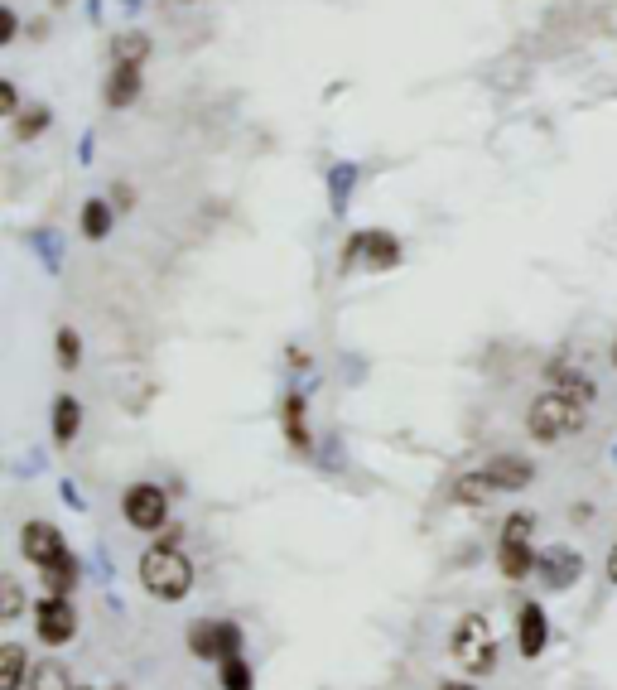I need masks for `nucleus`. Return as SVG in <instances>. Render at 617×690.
<instances>
[{
	"label": "nucleus",
	"instance_id": "f257e3e1",
	"mask_svg": "<svg viewBox=\"0 0 617 690\" xmlns=\"http://www.w3.org/2000/svg\"><path fill=\"white\" fill-rule=\"evenodd\" d=\"M140 584L155 594V599H164V604H179L188 589H193V565L184 560V551L179 546H150V551L140 555Z\"/></svg>",
	"mask_w": 617,
	"mask_h": 690
},
{
	"label": "nucleus",
	"instance_id": "f03ea898",
	"mask_svg": "<svg viewBox=\"0 0 617 690\" xmlns=\"http://www.w3.org/2000/svg\"><path fill=\"white\" fill-rule=\"evenodd\" d=\"M526 425H531V435L545 444L564 440V435H579V430H584V401H574V396H564V391H545V396L531 401Z\"/></svg>",
	"mask_w": 617,
	"mask_h": 690
},
{
	"label": "nucleus",
	"instance_id": "7ed1b4c3",
	"mask_svg": "<svg viewBox=\"0 0 617 690\" xmlns=\"http://www.w3.org/2000/svg\"><path fill=\"white\" fill-rule=\"evenodd\" d=\"M449 647L463 662V671H473V676H487L497 666V637H492V623H487L483 613H463L454 637H449Z\"/></svg>",
	"mask_w": 617,
	"mask_h": 690
},
{
	"label": "nucleus",
	"instance_id": "20e7f679",
	"mask_svg": "<svg viewBox=\"0 0 617 690\" xmlns=\"http://www.w3.org/2000/svg\"><path fill=\"white\" fill-rule=\"evenodd\" d=\"M497 565H502V575H507V580H526V575L540 565L536 546H531V517H526V512H516V517L507 522V531H502Z\"/></svg>",
	"mask_w": 617,
	"mask_h": 690
},
{
	"label": "nucleus",
	"instance_id": "39448f33",
	"mask_svg": "<svg viewBox=\"0 0 617 690\" xmlns=\"http://www.w3.org/2000/svg\"><path fill=\"white\" fill-rule=\"evenodd\" d=\"M188 652L203 657V662L237 657V652H242V628H237V623H222V618H203V623L188 628Z\"/></svg>",
	"mask_w": 617,
	"mask_h": 690
},
{
	"label": "nucleus",
	"instance_id": "423d86ee",
	"mask_svg": "<svg viewBox=\"0 0 617 690\" xmlns=\"http://www.w3.org/2000/svg\"><path fill=\"white\" fill-rule=\"evenodd\" d=\"M34 628H39V642L49 647H63L78 637V608L68 604V594H49L34 604Z\"/></svg>",
	"mask_w": 617,
	"mask_h": 690
},
{
	"label": "nucleus",
	"instance_id": "0eeeda50",
	"mask_svg": "<svg viewBox=\"0 0 617 690\" xmlns=\"http://www.w3.org/2000/svg\"><path fill=\"white\" fill-rule=\"evenodd\" d=\"M121 512H126V522H131L135 531H160V526L169 522V497H164L155 483H135V488H126V497H121Z\"/></svg>",
	"mask_w": 617,
	"mask_h": 690
},
{
	"label": "nucleus",
	"instance_id": "6e6552de",
	"mask_svg": "<svg viewBox=\"0 0 617 690\" xmlns=\"http://www.w3.org/2000/svg\"><path fill=\"white\" fill-rule=\"evenodd\" d=\"M20 546H25V555L39 565V570H49V565H58L68 551V541H63V531H58L54 522H25V531H20Z\"/></svg>",
	"mask_w": 617,
	"mask_h": 690
},
{
	"label": "nucleus",
	"instance_id": "1a4fd4ad",
	"mask_svg": "<svg viewBox=\"0 0 617 690\" xmlns=\"http://www.w3.org/2000/svg\"><path fill=\"white\" fill-rule=\"evenodd\" d=\"M357 256H367V266H372V271H386V266H396V261H401V247H396L386 232H357V242L343 251V266H352Z\"/></svg>",
	"mask_w": 617,
	"mask_h": 690
},
{
	"label": "nucleus",
	"instance_id": "9d476101",
	"mask_svg": "<svg viewBox=\"0 0 617 690\" xmlns=\"http://www.w3.org/2000/svg\"><path fill=\"white\" fill-rule=\"evenodd\" d=\"M516 642H521V657H540L545 642H550V618L540 604H526L516 618Z\"/></svg>",
	"mask_w": 617,
	"mask_h": 690
},
{
	"label": "nucleus",
	"instance_id": "9b49d317",
	"mask_svg": "<svg viewBox=\"0 0 617 690\" xmlns=\"http://www.w3.org/2000/svg\"><path fill=\"white\" fill-rule=\"evenodd\" d=\"M545 580L555 584V589H564V584H574L579 575H584V555H574V551H564V546H555V551H545L540 555V565H536Z\"/></svg>",
	"mask_w": 617,
	"mask_h": 690
},
{
	"label": "nucleus",
	"instance_id": "f8f14e48",
	"mask_svg": "<svg viewBox=\"0 0 617 690\" xmlns=\"http://www.w3.org/2000/svg\"><path fill=\"white\" fill-rule=\"evenodd\" d=\"M487 473H492V483L502 488V493H521L536 473H531V464L521 459V454H502V459H492L487 464Z\"/></svg>",
	"mask_w": 617,
	"mask_h": 690
},
{
	"label": "nucleus",
	"instance_id": "ddd939ff",
	"mask_svg": "<svg viewBox=\"0 0 617 690\" xmlns=\"http://www.w3.org/2000/svg\"><path fill=\"white\" fill-rule=\"evenodd\" d=\"M135 97H140V68L116 63L111 78H107V107H131Z\"/></svg>",
	"mask_w": 617,
	"mask_h": 690
},
{
	"label": "nucleus",
	"instance_id": "4468645a",
	"mask_svg": "<svg viewBox=\"0 0 617 690\" xmlns=\"http://www.w3.org/2000/svg\"><path fill=\"white\" fill-rule=\"evenodd\" d=\"M25 671H29V657L20 642H5L0 647V690H25Z\"/></svg>",
	"mask_w": 617,
	"mask_h": 690
},
{
	"label": "nucleus",
	"instance_id": "2eb2a0df",
	"mask_svg": "<svg viewBox=\"0 0 617 690\" xmlns=\"http://www.w3.org/2000/svg\"><path fill=\"white\" fill-rule=\"evenodd\" d=\"M82 430V406L78 396H58L54 401V440L58 444H73Z\"/></svg>",
	"mask_w": 617,
	"mask_h": 690
},
{
	"label": "nucleus",
	"instance_id": "dca6fc26",
	"mask_svg": "<svg viewBox=\"0 0 617 690\" xmlns=\"http://www.w3.org/2000/svg\"><path fill=\"white\" fill-rule=\"evenodd\" d=\"M44 575V584H49V594H73L78 589V555H63L58 565H49V570H39Z\"/></svg>",
	"mask_w": 617,
	"mask_h": 690
},
{
	"label": "nucleus",
	"instance_id": "f3484780",
	"mask_svg": "<svg viewBox=\"0 0 617 690\" xmlns=\"http://www.w3.org/2000/svg\"><path fill=\"white\" fill-rule=\"evenodd\" d=\"M285 435H290L295 449H309V420H304V396L299 391L285 396Z\"/></svg>",
	"mask_w": 617,
	"mask_h": 690
},
{
	"label": "nucleus",
	"instance_id": "a211bd4d",
	"mask_svg": "<svg viewBox=\"0 0 617 690\" xmlns=\"http://www.w3.org/2000/svg\"><path fill=\"white\" fill-rule=\"evenodd\" d=\"M492 493H497V483H492V473H487V469L483 473H468V478L454 488V497L463 502V507H483Z\"/></svg>",
	"mask_w": 617,
	"mask_h": 690
},
{
	"label": "nucleus",
	"instance_id": "6ab92c4d",
	"mask_svg": "<svg viewBox=\"0 0 617 690\" xmlns=\"http://www.w3.org/2000/svg\"><path fill=\"white\" fill-rule=\"evenodd\" d=\"M111 58L126 63V68H140V63L150 58V39H145V34H121V39L111 44Z\"/></svg>",
	"mask_w": 617,
	"mask_h": 690
},
{
	"label": "nucleus",
	"instance_id": "aec40b11",
	"mask_svg": "<svg viewBox=\"0 0 617 690\" xmlns=\"http://www.w3.org/2000/svg\"><path fill=\"white\" fill-rule=\"evenodd\" d=\"M107 232H111V208L102 198H92V203L82 208V237H87V242H102Z\"/></svg>",
	"mask_w": 617,
	"mask_h": 690
},
{
	"label": "nucleus",
	"instance_id": "412c9836",
	"mask_svg": "<svg viewBox=\"0 0 617 690\" xmlns=\"http://www.w3.org/2000/svg\"><path fill=\"white\" fill-rule=\"evenodd\" d=\"M217 681H222V690H251V666L242 662V652L217 662Z\"/></svg>",
	"mask_w": 617,
	"mask_h": 690
},
{
	"label": "nucleus",
	"instance_id": "4be33fe9",
	"mask_svg": "<svg viewBox=\"0 0 617 690\" xmlns=\"http://www.w3.org/2000/svg\"><path fill=\"white\" fill-rule=\"evenodd\" d=\"M555 382H560L564 396H574V401H593V377H589V372H569V367H555Z\"/></svg>",
	"mask_w": 617,
	"mask_h": 690
},
{
	"label": "nucleus",
	"instance_id": "5701e85b",
	"mask_svg": "<svg viewBox=\"0 0 617 690\" xmlns=\"http://www.w3.org/2000/svg\"><path fill=\"white\" fill-rule=\"evenodd\" d=\"M29 690H73V686H68V671H63V662H39V666H34V681H29Z\"/></svg>",
	"mask_w": 617,
	"mask_h": 690
},
{
	"label": "nucleus",
	"instance_id": "b1692460",
	"mask_svg": "<svg viewBox=\"0 0 617 690\" xmlns=\"http://www.w3.org/2000/svg\"><path fill=\"white\" fill-rule=\"evenodd\" d=\"M44 131H49V111H44V107L20 111V126H15V136H20V140H34V136H44Z\"/></svg>",
	"mask_w": 617,
	"mask_h": 690
},
{
	"label": "nucleus",
	"instance_id": "393cba45",
	"mask_svg": "<svg viewBox=\"0 0 617 690\" xmlns=\"http://www.w3.org/2000/svg\"><path fill=\"white\" fill-rule=\"evenodd\" d=\"M78 358H82V338L73 329H58V367H78Z\"/></svg>",
	"mask_w": 617,
	"mask_h": 690
},
{
	"label": "nucleus",
	"instance_id": "a878e982",
	"mask_svg": "<svg viewBox=\"0 0 617 690\" xmlns=\"http://www.w3.org/2000/svg\"><path fill=\"white\" fill-rule=\"evenodd\" d=\"M0 613H5V618H15V613H20V584H15V580H5V608H0Z\"/></svg>",
	"mask_w": 617,
	"mask_h": 690
},
{
	"label": "nucleus",
	"instance_id": "bb28decb",
	"mask_svg": "<svg viewBox=\"0 0 617 690\" xmlns=\"http://www.w3.org/2000/svg\"><path fill=\"white\" fill-rule=\"evenodd\" d=\"M15 10H0V44H10V39H15Z\"/></svg>",
	"mask_w": 617,
	"mask_h": 690
},
{
	"label": "nucleus",
	"instance_id": "cd10ccee",
	"mask_svg": "<svg viewBox=\"0 0 617 690\" xmlns=\"http://www.w3.org/2000/svg\"><path fill=\"white\" fill-rule=\"evenodd\" d=\"M0 111L15 116V83H0Z\"/></svg>",
	"mask_w": 617,
	"mask_h": 690
},
{
	"label": "nucleus",
	"instance_id": "c85d7f7f",
	"mask_svg": "<svg viewBox=\"0 0 617 690\" xmlns=\"http://www.w3.org/2000/svg\"><path fill=\"white\" fill-rule=\"evenodd\" d=\"M608 580L617 584V546H613V551H608Z\"/></svg>",
	"mask_w": 617,
	"mask_h": 690
},
{
	"label": "nucleus",
	"instance_id": "c756f323",
	"mask_svg": "<svg viewBox=\"0 0 617 690\" xmlns=\"http://www.w3.org/2000/svg\"><path fill=\"white\" fill-rule=\"evenodd\" d=\"M444 690H473V686H444Z\"/></svg>",
	"mask_w": 617,
	"mask_h": 690
},
{
	"label": "nucleus",
	"instance_id": "7c9ffc66",
	"mask_svg": "<svg viewBox=\"0 0 617 690\" xmlns=\"http://www.w3.org/2000/svg\"><path fill=\"white\" fill-rule=\"evenodd\" d=\"M613 362H617V343H613Z\"/></svg>",
	"mask_w": 617,
	"mask_h": 690
},
{
	"label": "nucleus",
	"instance_id": "2f4dec72",
	"mask_svg": "<svg viewBox=\"0 0 617 690\" xmlns=\"http://www.w3.org/2000/svg\"><path fill=\"white\" fill-rule=\"evenodd\" d=\"M78 690H92V686H78Z\"/></svg>",
	"mask_w": 617,
	"mask_h": 690
},
{
	"label": "nucleus",
	"instance_id": "473e14b6",
	"mask_svg": "<svg viewBox=\"0 0 617 690\" xmlns=\"http://www.w3.org/2000/svg\"><path fill=\"white\" fill-rule=\"evenodd\" d=\"M116 690H126V686H116Z\"/></svg>",
	"mask_w": 617,
	"mask_h": 690
}]
</instances>
